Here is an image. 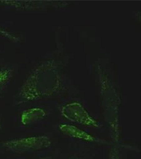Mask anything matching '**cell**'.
Listing matches in <instances>:
<instances>
[{"label":"cell","mask_w":141,"mask_h":159,"mask_svg":"<svg viewBox=\"0 0 141 159\" xmlns=\"http://www.w3.org/2000/svg\"><path fill=\"white\" fill-rule=\"evenodd\" d=\"M63 88L58 67L53 60L33 68L18 89L16 104L39 100L56 95Z\"/></svg>","instance_id":"cell-1"},{"label":"cell","mask_w":141,"mask_h":159,"mask_svg":"<svg viewBox=\"0 0 141 159\" xmlns=\"http://www.w3.org/2000/svg\"><path fill=\"white\" fill-rule=\"evenodd\" d=\"M51 145V138L45 135L18 138L2 143V146L5 150L15 154L41 151L50 147Z\"/></svg>","instance_id":"cell-2"},{"label":"cell","mask_w":141,"mask_h":159,"mask_svg":"<svg viewBox=\"0 0 141 159\" xmlns=\"http://www.w3.org/2000/svg\"><path fill=\"white\" fill-rule=\"evenodd\" d=\"M61 113L67 120L79 125L92 128H99L100 126L99 123L78 102H71L65 104L61 107Z\"/></svg>","instance_id":"cell-3"},{"label":"cell","mask_w":141,"mask_h":159,"mask_svg":"<svg viewBox=\"0 0 141 159\" xmlns=\"http://www.w3.org/2000/svg\"><path fill=\"white\" fill-rule=\"evenodd\" d=\"M59 130L64 135L79 140L89 142V143H98L99 139L93 135L82 130L76 126L70 124H60L59 125Z\"/></svg>","instance_id":"cell-4"},{"label":"cell","mask_w":141,"mask_h":159,"mask_svg":"<svg viewBox=\"0 0 141 159\" xmlns=\"http://www.w3.org/2000/svg\"><path fill=\"white\" fill-rule=\"evenodd\" d=\"M47 116L46 111L41 107H32L25 109L20 116V122L24 126H29L42 120Z\"/></svg>","instance_id":"cell-5"},{"label":"cell","mask_w":141,"mask_h":159,"mask_svg":"<svg viewBox=\"0 0 141 159\" xmlns=\"http://www.w3.org/2000/svg\"><path fill=\"white\" fill-rule=\"evenodd\" d=\"M51 2H40V1H3L0 3L4 6L14 7L19 9H32L42 8L49 6Z\"/></svg>","instance_id":"cell-6"},{"label":"cell","mask_w":141,"mask_h":159,"mask_svg":"<svg viewBox=\"0 0 141 159\" xmlns=\"http://www.w3.org/2000/svg\"><path fill=\"white\" fill-rule=\"evenodd\" d=\"M14 70L8 66H0V95L3 92L12 81Z\"/></svg>","instance_id":"cell-7"},{"label":"cell","mask_w":141,"mask_h":159,"mask_svg":"<svg viewBox=\"0 0 141 159\" xmlns=\"http://www.w3.org/2000/svg\"><path fill=\"white\" fill-rule=\"evenodd\" d=\"M0 34H3V35H4L6 37H8V38H9L10 39H12V40H13V41H17V40H18L17 37H16L15 36L12 35V34H10L9 33L7 32L6 31H4L3 29H1V28H0Z\"/></svg>","instance_id":"cell-8"},{"label":"cell","mask_w":141,"mask_h":159,"mask_svg":"<svg viewBox=\"0 0 141 159\" xmlns=\"http://www.w3.org/2000/svg\"><path fill=\"white\" fill-rule=\"evenodd\" d=\"M67 159H85V158H82V157H69Z\"/></svg>","instance_id":"cell-9"},{"label":"cell","mask_w":141,"mask_h":159,"mask_svg":"<svg viewBox=\"0 0 141 159\" xmlns=\"http://www.w3.org/2000/svg\"><path fill=\"white\" fill-rule=\"evenodd\" d=\"M36 159H52V158L51 157H41Z\"/></svg>","instance_id":"cell-10"},{"label":"cell","mask_w":141,"mask_h":159,"mask_svg":"<svg viewBox=\"0 0 141 159\" xmlns=\"http://www.w3.org/2000/svg\"><path fill=\"white\" fill-rule=\"evenodd\" d=\"M2 119H1V117H0V130L2 129Z\"/></svg>","instance_id":"cell-11"}]
</instances>
